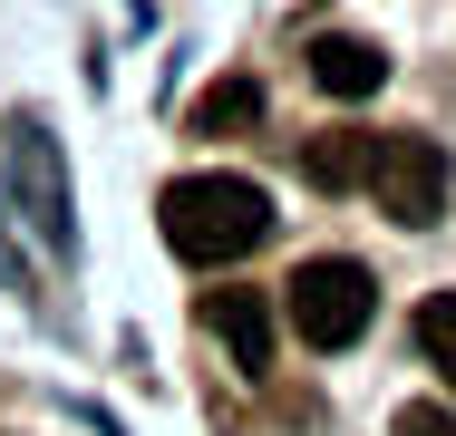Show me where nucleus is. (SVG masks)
<instances>
[{
    "label": "nucleus",
    "instance_id": "f03ea898",
    "mask_svg": "<svg viewBox=\"0 0 456 436\" xmlns=\"http://www.w3.org/2000/svg\"><path fill=\"white\" fill-rule=\"evenodd\" d=\"M369 311H379V281L350 253H321L281 281V320L301 330V349H350L369 330Z\"/></svg>",
    "mask_w": 456,
    "mask_h": 436
},
{
    "label": "nucleus",
    "instance_id": "7ed1b4c3",
    "mask_svg": "<svg viewBox=\"0 0 456 436\" xmlns=\"http://www.w3.org/2000/svg\"><path fill=\"white\" fill-rule=\"evenodd\" d=\"M360 194L398 223V233H428V223L447 214V146H437V136H369Z\"/></svg>",
    "mask_w": 456,
    "mask_h": 436
},
{
    "label": "nucleus",
    "instance_id": "1a4fd4ad",
    "mask_svg": "<svg viewBox=\"0 0 456 436\" xmlns=\"http://www.w3.org/2000/svg\"><path fill=\"white\" fill-rule=\"evenodd\" d=\"M418 349H428V368L456 388V291H437V301L418 311Z\"/></svg>",
    "mask_w": 456,
    "mask_h": 436
},
{
    "label": "nucleus",
    "instance_id": "0eeeda50",
    "mask_svg": "<svg viewBox=\"0 0 456 436\" xmlns=\"http://www.w3.org/2000/svg\"><path fill=\"white\" fill-rule=\"evenodd\" d=\"M301 174H311L321 194H350V184L369 174V136H360V126H330V136H311V146H301Z\"/></svg>",
    "mask_w": 456,
    "mask_h": 436
},
{
    "label": "nucleus",
    "instance_id": "20e7f679",
    "mask_svg": "<svg viewBox=\"0 0 456 436\" xmlns=\"http://www.w3.org/2000/svg\"><path fill=\"white\" fill-rule=\"evenodd\" d=\"M204 320H214V340L233 349V368H243V378H263V368H273L281 320H273V301H263V291H214V301H204Z\"/></svg>",
    "mask_w": 456,
    "mask_h": 436
},
{
    "label": "nucleus",
    "instance_id": "f257e3e1",
    "mask_svg": "<svg viewBox=\"0 0 456 436\" xmlns=\"http://www.w3.org/2000/svg\"><path fill=\"white\" fill-rule=\"evenodd\" d=\"M156 223H166V253L175 262L224 271V262H243V253L273 243V194H263L253 174H175L166 204H156Z\"/></svg>",
    "mask_w": 456,
    "mask_h": 436
},
{
    "label": "nucleus",
    "instance_id": "423d86ee",
    "mask_svg": "<svg viewBox=\"0 0 456 436\" xmlns=\"http://www.w3.org/2000/svg\"><path fill=\"white\" fill-rule=\"evenodd\" d=\"M10 156H20V184H29V204H39V233H49V243H69V194H59V174H49V136H39L29 117H20Z\"/></svg>",
    "mask_w": 456,
    "mask_h": 436
},
{
    "label": "nucleus",
    "instance_id": "9d476101",
    "mask_svg": "<svg viewBox=\"0 0 456 436\" xmlns=\"http://www.w3.org/2000/svg\"><path fill=\"white\" fill-rule=\"evenodd\" d=\"M388 436H456V408L418 398V408H398V427H388Z\"/></svg>",
    "mask_w": 456,
    "mask_h": 436
},
{
    "label": "nucleus",
    "instance_id": "6e6552de",
    "mask_svg": "<svg viewBox=\"0 0 456 436\" xmlns=\"http://www.w3.org/2000/svg\"><path fill=\"white\" fill-rule=\"evenodd\" d=\"M253 117H263V87L253 78H214L194 97V136H233V126H253Z\"/></svg>",
    "mask_w": 456,
    "mask_h": 436
},
{
    "label": "nucleus",
    "instance_id": "39448f33",
    "mask_svg": "<svg viewBox=\"0 0 456 436\" xmlns=\"http://www.w3.org/2000/svg\"><path fill=\"white\" fill-rule=\"evenodd\" d=\"M311 87H321V97H379V87H388V49L330 29V39H311Z\"/></svg>",
    "mask_w": 456,
    "mask_h": 436
}]
</instances>
